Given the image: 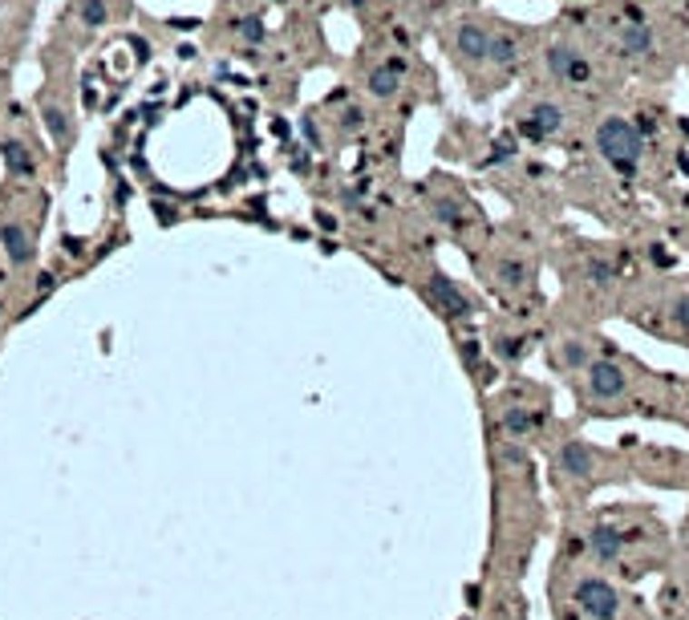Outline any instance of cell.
<instances>
[{"mask_svg": "<svg viewBox=\"0 0 689 620\" xmlns=\"http://www.w3.org/2000/svg\"><path fill=\"white\" fill-rule=\"evenodd\" d=\"M596 151L605 154L621 174H633L636 162L645 154V143H641V130L625 118H605L596 126Z\"/></svg>", "mask_w": 689, "mask_h": 620, "instance_id": "6da1fadb", "label": "cell"}, {"mask_svg": "<svg viewBox=\"0 0 689 620\" xmlns=\"http://www.w3.org/2000/svg\"><path fill=\"white\" fill-rule=\"evenodd\" d=\"M576 605H580V613L592 616V620H616L621 616V596H616V588L608 580H600V576H588V580L576 584Z\"/></svg>", "mask_w": 689, "mask_h": 620, "instance_id": "7a4b0ae2", "label": "cell"}, {"mask_svg": "<svg viewBox=\"0 0 689 620\" xmlns=\"http://www.w3.org/2000/svg\"><path fill=\"white\" fill-rule=\"evenodd\" d=\"M588 394L600 398V401L625 398L629 394V378H625V369L613 361H592L588 365Z\"/></svg>", "mask_w": 689, "mask_h": 620, "instance_id": "3957f363", "label": "cell"}, {"mask_svg": "<svg viewBox=\"0 0 689 620\" xmlns=\"http://www.w3.org/2000/svg\"><path fill=\"white\" fill-rule=\"evenodd\" d=\"M430 300L442 309V317H470V296L442 272L430 276Z\"/></svg>", "mask_w": 689, "mask_h": 620, "instance_id": "277c9868", "label": "cell"}, {"mask_svg": "<svg viewBox=\"0 0 689 620\" xmlns=\"http://www.w3.org/2000/svg\"><path fill=\"white\" fill-rule=\"evenodd\" d=\"M519 126H523V134H531V138H552L564 130V110L556 106V102H536Z\"/></svg>", "mask_w": 689, "mask_h": 620, "instance_id": "5b68a950", "label": "cell"}, {"mask_svg": "<svg viewBox=\"0 0 689 620\" xmlns=\"http://www.w3.org/2000/svg\"><path fill=\"white\" fill-rule=\"evenodd\" d=\"M0 243H5L8 260H13L16 268L33 264V256H37V240H33V231L25 223H5L0 227Z\"/></svg>", "mask_w": 689, "mask_h": 620, "instance_id": "8992f818", "label": "cell"}, {"mask_svg": "<svg viewBox=\"0 0 689 620\" xmlns=\"http://www.w3.org/2000/svg\"><path fill=\"white\" fill-rule=\"evenodd\" d=\"M547 69H552V77H560V82H588V61H584L576 49L568 45H552L547 49Z\"/></svg>", "mask_w": 689, "mask_h": 620, "instance_id": "52a82bcc", "label": "cell"}, {"mask_svg": "<svg viewBox=\"0 0 689 620\" xmlns=\"http://www.w3.org/2000/svg\"><path fill=\"white\" fill-rule=\"evenodd\" d=\"M455 49H458V57H467V61H487L491 33H487L478 21H462L458 33H455Z\"/></svg>", "mask_w": 689, "mask_h": 620, "instance_id": "ba28073f", "label": "cell"}, {"mask_svg": "<svg viewBox=\"0 0 689 620\" xmlns=\"http://www.w3.org/2000/svg\"><path fill=\"white\" fill-rule=\"evenodd\" d=\"M592 462H596V454H592L588 442H564L560 447V470L572 478H584L592 475Z\"/></svg>", "mask_w": 689, "mask_h": 620, "instance_id": "9c48e42d", "label": "cell"}, {"mask_svg": "<svg viewBox=\"0 0 689 620\" xmlns=\"http://www.w3.org/2000/svg\"><path fill=\"white\" fill-rule=\"evenodd\" d=\"M588 547L600 564H613V560H621V552H625V536L616 527H596L588 536Z\"/></svg>", "mask_w": 689, "mask_h": 620, "instance_id": "30bf717a", "label": "cell"}, {"mask_svg": "<svg viewBox=\"0 0 689 620\" xmlns=\"http://www.w3.org/2000/svg\"><path fill=\"white\" fill-rule=\"evenodd\" d=\"M398 85H402V65H398V61L369 69V93L373 98H394Z\"/></svg>", "mask_w": 689, "mask_h": 620, "instance_id": "8fae6325", "label": "cell"}, {"mask_svg": "<svg viewBox=\"0 0 689 620\" xmlns=\"http://www.w3.org/2000/svg\"><path fill=\"white\" fill-rule=\"evenodd\" d=\"M41 118H45V126H49V134L57 138L61 146L69 143V138H74V126H69V113L57 106V102H45L41 98Z\"/></svg>", "mask_w": 689, "mask_h": 620, "instance_id": "7c38bea8", "label": "cell"}, {"mask_svg": "<svg viewBox=\"0 0 689 620\" xmlns=\"http://www.w3.org/2000/svg\"><path fill=\"white\" fill-rule=\"evenodd\" d=\"M0 151H5V162H8V171H13L16 179H29V174H33V159H29V151H25V143H13V138H8Z\"/></svg>", "mask_w": 689, "mask_h": 620, "instance_id": "4fadbf2b", "label": "cell"}, {"mask_svg": "<svg viewBox=\"0 0 689 620\" xmlns=\"http://www.w3.org/2000/svg\"><path fill=\"white\" fill-rule=\"evenodd\" d=\"M503 430L516 434V438H523V434L536 430V414H531V409H523V406H507V409H503Z\"/></svg>", "mask_w": 689, "mask_h": 620, "instance_id": "5bb4252c", "label": "cell"}, {"mask_svg": "<svg viewBox=\"0 0 689 620\" xmlns=\"http://www.w3.org/2000/svg\"><path fill=\"white\" fill-rule=\"evenodd\" d=\"M625 49L629 54H636V57H649L653 54V33H649V25H641V21H633L629 29H625Z\"/></svg>", "mask_w": 689, "mask_h": 620, "instance_id": "9a60e30c", "label": "cell"}, {"mask_svg": "<svg viewBox=\"0 0 689 620\" xmlns=\"http://www.w3.org/2000/svg\"><path fill=\"white\" fill-rule=\"evenodd\" d=\"M77 21H82L85 29H102V25L110 21L106 0H77Z\"/></svg>", "mask_w": 689, "mask_h": 620, "instance_id": "2e32d148", "label": "cell"}, {"mask_svg": "<svg viewBox=\"0 0 689 620\" xmlns=\"http://www.w3.org/2000/svg\"><path fill=\"white\" fill-rule=\"evenodd\" d=\"M516 57H519L516 37H491V49H487V61H495V65H516Z\"/></svg>", "mask_w": 689, "mask_h": 620, "instance_id": "e0dca14e", "label": "cell"}, {"mask_svg": "<svg viewBox=\"0 0 689 620\" xmlns=\"http://www.w3.org/2000/svg\"><path fill=\"white\" fill-rule=\"evenodd\" d=\"M430 212H434V220L447 223V227H458L462 223V207L455 203V199H434Z\"/></svg>", "mask_w": 689, "mask_h": 620, "instance_id": "ac0fdd59", "label": "cell"}, {"mask_svg": "<svg viewBox=\"0 0 689 620\" xmlns=\"http://www.w3.org/2000/svg\"><path fill=\"white\" fill-rule=\"evenodd\" d=\"M560 361L568 365V369H580V365H588V361H592V353H588V345H580V340H564Z\"/></svg>", "mask_w": 689, "mask_h": 620, "instance_id": "d6986e66", "label": "cell"}, {"mask_svg": "<svg viewBox=\"0 0 689 620\" xmlns=\"http://www.w3.org/2000/svg\"><path fill=\"white\" fill-rule=\"evenodd\" d=\"M527 264H519V260H503V264H499V280L503 284H507V288H523V284H527Z\"/></svg>", "mask_w": 689, "mask_h": 620, "instance_id": "ffe728a7", "label": "cell"}, {"mask_svg": "<svg viewBox=\"0 0 689 620\" xmlns=\"http://www.w3.org/2000/svg\"><path fill=\"white\" fill-rule=\"evenodd\" d=\"M588 280L596 288H608L613 284V264H605V260H588Z\"/></svg>", "mask_w": 689, "mask_h": 620, "instance_id": "44dd1931", "label": "cell"}, {"mask_svg": "<svg viewBox=\"0 0 689 620\" xmlns=\"http://www.w3.org/2000/svg\"><path fill=\"white\" fill-rule=\"evenodd\" d=\"M240 37L251 41V45H256V41H264V21H260V16H243V21H240Z\"/></svg>", "mask_w": 689, "mask_h": 620, "instance_id": "7402d4cb", "label": "cell"}, {"mask_svg": "<svg viewBox=\"0 0 689 620\" xmlns=\"http://www.w3.org/2000/svg\"><path fill=\"white\" fill-rule=\"evenodd\" d=\"M674 320H677V329H685L689 333V292L674 300Z\"/></svg>", "mask_w": 689, "mask_h": 620, "instance_id": "603a6c76", "label": "cell"}, {"mask_svg": "<svg viewBox=\"0 0 689 620\" xmlns=\"http://www.w3.org/2000/svg\"><path fill=\"white\" fill-rule=\"evenodd\" d=\"M341 126L353 134V130H361V110H345V118H341Z\"/></svg>", "mask_w": 689, "mask_h": 620, "instance_id": "cb8c5ba5", "label": "cell"}, {"mask_svg": "<svg viewBox=\"0 0 689 620\" xmlns=\"http://www.w3.org/2000/svg\"><path fill=\"white\" fill-rule=\"evenodd\" d=\"M281 5H284V0H281Z\"/></svg>", "mask_w": 689, "mask_h": 620, "instance_id": "d4e9b609", "label": "cell"}]
</instances>
